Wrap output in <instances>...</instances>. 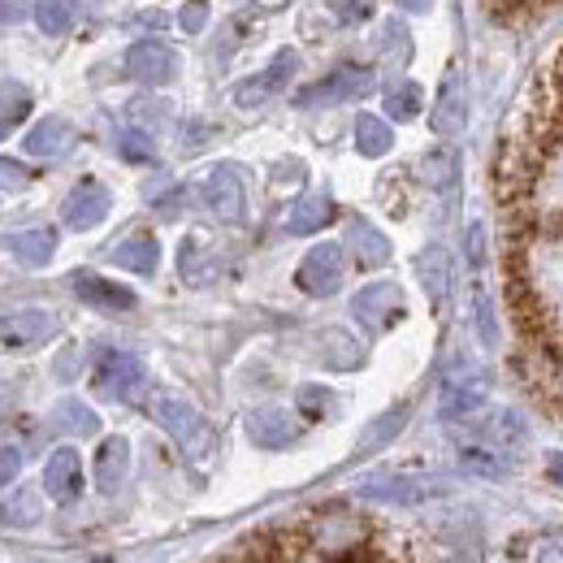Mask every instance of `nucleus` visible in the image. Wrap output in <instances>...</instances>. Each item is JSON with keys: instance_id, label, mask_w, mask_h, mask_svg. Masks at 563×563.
Returning a JSON list of instances; mask_svg holds the SVG:
<instances>
[{"instance_id": "f257e3e1", "label": "nucleus", "mask_w": 563, "mask_h": 563, "mask_svg": "<svg viewBox=\"0 0 563 563\" xmlns=\"http://www.w3.org/2000/svg\"><path fill=\"white\" fill-rule=\"evenodd\" d=\"M152 417L161 421V429L191 455V460H209L212 455V424L187 404V399H174V395H156L152 399Z\"/></svg>"}, {"instance_id": "f03ea898", "label": "nucleus", "mask_w": 563, "mask_h": 563, "mask_svg": "<svg viewBox=\"0 0 563 563\" xmlns=\"http://www.w3.org/2000/svg\"><path fill=\"white\" fill-rule=\"evenodd\" d=\"M347 278V252L339 247V243H317L303 261H299V269H295V286L303 290V295H334L339 286Z\"/></svg>"}, {"instance_id": "7ed1b4c3", "label": "nucleus", "mask_w": 563, "mask_h": 563, "mask_svg": "<svg viewBox=\"0 0 563 563\" xmlns=\"http://www.w3.org/2000/svg\"><path fill=\"white\" fill-rule=\"evenodd\" d=\"M404 312H408V303L395 282H373V286L355 290L352 299V317L368 334H386L395 321H404Z\"/></svg>"}, {"instance_id": "20e7f679", "label": "nucleus", "mask_w": 563, "mask_h": 563, "mask_svg": "<svg viewBox=\"0 0 563 563\" xmlns=\"http://www.w3.org/2000/svg\"><path fill=\"white\" fill-rule=\"evenodd\" d=\"M373 91V70L368 66H339L334 74H325L321 82L295 91V104L299 109H321V104H343L355 96H368Z\"/></svg>"}, {"instance_id": "39448f33", "label": "nucleus", "mask_w": 563, "mask_h": 563, "mask_svg": "<svg viewBox=\"0 0 563 563\" xmlns=\"http://www.w3.org/2000/svg\"><path fill=\"white\" fill-rule=\"evenodd\" d=\"M91 386H96V395L100 399H118V404H131V399H140L143 386H147V373H143V364L135 355L126 352H109L100 364H96V377H91Z\"/></svg>"}, {"instance_id": "423d86ee", "label": "nucleus", "mask_w": 563, "mask_h": 563, "mask_svg": "<svg viewBox=\"0 0 563 563\" xmlns=\"http://www.w3.org/2000/svg\"><path fill=\"white\" fill-rule=\"evenodd\" d=\"M122 70H126V78H135V82L165 87V82H174V74H178V53H174L165 40H140V44L126 48Z\"/></svg>"}, {"instance_id": "0eeeda50", "label": "nucleus", "mask_w": 563, "mask_h": 563, "mask_svg": "<svg viewBox=\"0 0 563 563\" xmlns=\"http://www.w3.org/2000/svg\"><path fill=\"white\" fill-rule=\"evenodd\" d=\"M364 533H368V525H364L355 511H343V507L317 516L312 529H308L312 547H321L325 555H347V551H355V547L364 542Z\"/></svg>"}, {"instance_id": "6e6552de", "label": "nucleus", "mask_w": 563, "mask_h": 563, "mask_svg": "<svg viewBox=\"0 0 563 563\" xmlns=\"http://www.w3.org/2000/svg\"><path fill=\"white\" fill-rule=\"evenodd\" d=\"M109 209H113L109 187L100 178H82V183H74V191L66 196V205H62V221L70 230H96L109 217Z\"/></svg>"}, {"instance_id": "1a4fd4ad", "label": "nucleus", "mask_w": 563, "mask_h": 563, "mask_svg": "<svg viewBox=\"0 0 563 563\" xmlns=\"http://www.w3.org/2000/svg\"><path fill=\"white\" fill-rule=\"evenodd\" d=\"M295 70H299L295 48H282L278 57L269 62V70L252 74V78H243V82L234 87V104H239V109H256V104H265L269 96H278L282 87L295 78Z\"/></svg>"}, {"instance_id": "9d476101", "label": "nucleus", "mask_w": 563, "mask_h": 563, "mask_svg": "<svg viewBox=\"0 0 563 563\" xmlns=\"http://www.w3.org/2000/svg\"><path fill=\"white\" fill-rule=\"evenodd\" d=\"M433 494H442L438 482H429V477H404V473H382V477H368L360 486V498H368V503H395V507H417V503L433 498Z\"/></svg>"}, {"instance_id": "9b49d317", "label": "nucleus", "mask_w": 563, "mask_h": 563, "mask_svg": "<svg viewBox=\"0 0 563 563\" xmlns=\"http://www.w3.org/2000/svg\"><path fill=\"white\" fill-rule=\"evenodd\" d=\"M200 196H205V205L217 221H225V225H239L243 221V212H247V196H243V183H239V174L230 169V165H217L209 178H205V187H200Z\"/></svg>"}, {"instance_id": "f8f14e48", "label": "nucleus", "mask_w": 563, "mask_h": 563, "mask_svg": "<svg viewBox=\"0 0 563 563\" xmlns=\"http://www.w3.org/2000/svg\"><path fill=\"white\" fill-rule=\"evenodd\" d=\"M433 131L442 135V140H455V135H464V126H468V87H464V78L460 70H451L442 78V87H438V100H433Z\"/></svg>"}, {"instance_id": "ddd939ff", "label": "nucleus", "mask_w": 563, "mask_h": 563, "mask_svg": "<svg viewBox=\"0 0 563 563\" xmlns=\"http://www.w3.org/2000/svg\"><path fill=\"white\" fill-rule=\"evenodd\" d=\"M53 334H57V317L53 312H40V308H26V312H13V317L0 321V347H9V352L40 347Z\"/></svg>"}, {"instance_id": "4468645a", "label": "nucleus", "mask_w": 563, "mask_h": 563, "mask_svg": "<svg viewBox=\"0 0 563 563\" xmlns=\"http://www.w3.org/2000/svg\"><path fill=\"white\" fill-rule=\"evenodd\" d=\"M70 286L82 303H91V308H100V312H131V308H135V290H126V286H118V282L100 278V274L78 269V274L70 278Z\"/></svg>"}, {"instance_id": "2eb2a0df", "label": "nucleus", "mask_w": 563, "mask_h": 563, "mask_svg": "<svg viewBox=\"0 0 563 563\" xmlns=\"http://www.w3.org/2000/svg\"><path fill=\"white\" fill-rule=\"evenodd\" d=\"M44 490H48L53 503H74L82 494V460H78L74 446H62V451L48 455V464H44Z\"/></svg>"}, {"instance_id": "dca6fc26", "label": "nucleus", "mask_w": 563, "mask_h": 563, "mask_svg": "<svg viewBox=\"0 0 563 563\" xmlns=\"http://www.w3.org/2000/svg\"><path fill=\"white\" fill-rule=\"evenodd\" d=\"M74 143H78V131H74L66 118H44L26 140H22V152L26 156H40V161H62L70 156Z\"/></svg>"}, {"instance_id": "f3484780", "label": "nucleus", "mask_w": 563, "mask_h": 563, "mask_svg": "<svg viewBox=\"0 0 563 563\" xmlns=\"http://www.w3.org/2000/svg\"><path fill=\"white\" fill-rule=\"evenodd\" d=\"M109 261H113L118 269H131V274H140V278H152L156 265H161V243H156V234L135 230V234H126L122 243L109 247Z\"/></svg>"}, {"instance_id": "a211bd4d", "label": "nucleus", "mask_w": 563, "mask_h": 563, "mask_svg": "<svg viewBox=\"0 0 563 563\" xmlns=\"http://www.w3.org/2000/svg\"><path fill=\"white\" fill-rule=\"evenodd\" d=\"M4 247L13 252V261H22L26 269H44L57 252V230L48 225H26V230H13L4 234Z\"/></svg>"}, {"instance_id": "6ab92c4d", "label": "nucleus", "mask_w": 563, "mask_h": 563, "mask_svg": "<svg viewBox=\"0 0 563 563\" xmlns=\"http://www.w3.org/2000/svg\"><path fill=\"white\" fill-rule=\"evenodd\" d=\"M131 473V442L126 438H104L96 451V490L118 494Z\"/></svg>"}, {"instance_id": "aec40b11", "label": "nucleus", "mask_w": 563, "mask_h": 563, "mask_svg": "<svg viewBox=\"0 0 563 563\" xmlns=\"http://www.w3.org/2000/svg\"><path fill=\"white\" fill-rule=\"evenodd\" d=\"M247 433H252L256 446L282 451V446H290L299 438V424H295V417L286 408H261V412L247 417Z\"/></svg>"}, {"instance_id": "412c9836", "label": "nucleus", "mask_w": 563, "mask_h": 563, "mask_svg": "<svg viewBox=\"0 0 563 563\" xmlns=\"http://www.w3.org/2000/svg\"><path fill=\"white\" fill-rule=\"evenodd\" d=\"M334 200L325 196V191H312V196H303V200H295L290 212H286V234H317V230H325L330 221H334Z\"/></svg>"}, {"instance_id": "4be33fe9", "label": "nucleus", "mask_w": 563, "mask_h": 563, "mask_svg": "<svg viewBox=\"0 0 563 563\" xmlns=\"http://www.w3.org/2000/svg\"><path fill=\"white\" fill-rule=\"evenodd\" d=\"M347 247L355 252L360 269H382L390 261V239L377 225H368V221H352L347 225Z\"/></svg>"}, {"instance_id": "5701e85b", "label": "nucleus", "mask_w": 563, "mask_h": 563, "mask_svg": "<svg viewBox=\"0 0 563 563\" xmlns=\"http://www.w3.org/2000/svg\"><path fill=\"white\" fill-rule=\"evenodd\" d=\"M408 417H412V408H408V404H399V408L382 412L377 421H373L368 429H364V433H360V446H355V455H373V451H382L386 442H395V438H399V429L408 424Z\"/></svg>"}, {"instance_id": "b1692460", "label": "nucleus", "mask_w": 563, "mask_h": 563, "mask_svg": "<svg viewBox=\"0 0 563 563\" xmlns=\"http://www.w3.org/2000/svg\"><path fill=\"white\" fill-rule=\"evenodd\" d=\"M390 147H395V131H390L386 118H377V113L355 118V152L360 156H386Z\"/></svg>"}, {"instance_id": "393cba45", "label": "nucleus", "mask_w": 563, "mask_h": 563, "mask_svg": "<svg viewBox=\"0 0 563 563\" xmlns=\"http://www.w3.org/2000/svg\"><path fill=\"white\" fill-rule=\"evenodd\" d=\"M417 274H421L429 299L433 303H446V295H451V256L442 247H429L424 252L421 261H417Z\"/></svg>"}, {"instance_id": "a878e982", "label": "nucleus", "mask_w": 563, "mask_h": 563, "mask_svg": "<svg viewBox=\"0 0 563 563\" xmlns=\"http://www.w3.org/2000/svg\"><path fill=\"white\" fill-rule=\"evenodd\" d=\"M53 429L57 433H74V438H91V433H100V417L87 404H78V399H62L53 408Z\"/></svg>"}, {"instance_id": "bb28decb", "label": "nucleus", "mask_w": 563, "mask_h": 563, "mask_svg": "<svg viewBox=\"0 0 563 563\" xmlns=\"http://www.w3.org/2000/svg\"><path fill=\"white\" fill-rule=\"evenodd\" d=\"M31 113V91L22 82H0V140L13 135V126H22Z\"/></svg>"}, {"instance_id": "cd10ccee", "label": "nucleus", "mask_w": 563, "mask_h": 563, "mask_svg": "<svg viewBox=\"0 0 563 563\" xmlns=\"http://www.w3.org/2000/svg\"><path fill=\"white\" fill-rule=\"evenodd\" d=\"M178 269H183V278L200 286V282L217 278L221 261H217L212 252H205V239H187V243H183V256H178Z\"/></svg>"}, {"instance_id": "c85d7f7f", "label": "nucleus", "mask_w": 563, "mask_h": 563, "mask_svg": "<svg viewBox=\"0 0 563 563\" xmlns=\"http://www.w3.org/2000/svg\"><path fill=\"white\" fill-rule=\"evenodd\" d=\"M421 178L433 187V191H451L455 178H460V156L451 147H438L421 161Z\"/></svg>"}, {"instance_id": "c756f323", "label": "nucleus", "mask_w": 563, "mask_h": 563, "mask_svg": "<svg viewBox=\"0 0 563 563\" xmlns=\"http://www.w3.org/2000/svg\"><path fill=\"white\" fill-rule=\"evenodd\" d=\"M321 339H325V343H321V355H325L330 368H355V364L364 360L360 343H355L352 334H343V330H325Z\"/></svg>"}, {"instance_id": "7c9ffc66", "label": "nucleus", "mask_w": 563, "mask_h": 563, "mask_svg": "<svg viewBox=\"0 0 563 563\" xmlns=\"http://www.w3.org/2000/svg\"><path fill=\"white\" fill-rule=\"evenodd\" d=\"M35 26L44 35H66L74 26V4L70 0H35Z\"/></svg>"}, {"instance_id": "2f4dec72", "label": "nucleus", "mask_w": 563, "mask_h": 563, "mask_svg": "<svg viewBox=\"0 0 563 563\" xmlns=\"http://www.w3.org/2000/svg\"><path fill=\"white\" fill-rule=\"evenodd\" d=\"M421 87L417 82H395L390 91H386V113L390 118H399V122H408V118H417L421 113Z\"/></svg>"}, {"instance_id": "473e14b6", "label": "nucleus", "mask_w": 563, "mask_h": 563, "mask_svg": "<svg viewBox=\"0 0 563 563\" xmlns=\"http://www.w3.org/2000/svg\"><path fill=\"white\" fill-rule=\"evenodd\" d=\"M473 317H477V334H482V343L486 347H498V321H494V303L490 295L477 286L473 290Z\"/></svg>"}, {"instance_id": "72a5a7b5", "label": "nucleus", "mask_w": 563, "mask_h": 563, "mask_svg": "<svg viewBox=\"0 0 563 563\" xmlns=\"http://www.w3.org/2000/svg\"><path fill=\"white\" fill-rule=\"evenodd\" d=\"M118 147H122V156L126 161H135V165H143V161H152V140L143 135V131H122V140H118Z\"/></svg>"}, {"instance_id": "f704fd0d", "label": "nucleus", "mask_w": 563, "mask_h": 563, "mask_svg": "<svg viewBox=\"0 0 563 563\" xmlns=\"http://www.w3.org/2000/svg\"><path fill=\"white\" fill-rule=\"evenodd\" d=\"M178 26H183L187 35H200V31L209 26V0H187L183 13H178Z\"/></svg>"}, {"instance_id": "c9c22d12", "label": "nucleus", "mask_w": 563, "mask_h": 563, "mask_svg": "<svg viewBox=\"0 0 563 563\" xmlns=\"http://www.w3.org/2000/svg\"><path fill=\"white\" fill-rule=\"evenodd\" d=\"M299 408H303L308 417H325V412H330V390H321V386H299Z\"/></svg>"}, {"instance_id": "e433bc0d", "label": "nucleus", "mask_w": 563, "mask_h": 563, "mask_svg": "<svg viewBox=\"0 0 563 563\" xmlns=\"http://www.w3.org/2000/svg\"><path fill=\"white\" fill-rule=\"evenodd\" d=\"M18 468H22V455H18L13 446H0V490L18 477Z\"/></svg>"}, {"instance_id": "4c0bfd02", "label": "nucleus", "mask_w": 563, "mask_h": 563, "mask_svg": "<svg viewBox=\"0 0 563 563\" xmlns=\"http://www.w3.org/2000/svg\"><path fill=\"white\" fill-rule=\"evenodd\" d=\"M368 13H373V0H343L339 4V18L343 22H364Z\"/></svg>"}, {"instance_id": "58836bf2", "label": "nucleus", "mask_w": 563, "mask_h": 563, "mask_svg": "<svg viewBox=\"0 0 563 563\" xmlns=\"http://www.w3.org/2000/svg\"><path fill=\"white\" fill-rule=\"evenodd\" d=\"M0 178H4V183H18V187H22V183H26L31 174H26V169H18V165H9V161H0Z\"/></svg>"}, {"instance_id": "ea45409f", "label": "nucleus", "mask_w": 563, "mask_h": 563, "mask_svg": "<svg viewBox=\"0 0 563 563\" xmlns=\"http://www.w3.org/2000/svg\"><path fill=\"white\" fill-rule=\"evenodd\" d=\"M547 477L555 482V486H563V455L555 451V455H547Z\"/></svg>"}, {"instance_id": "a19ab883", "label": "nucleus", "mask_w": 563, "mask_h": 563, "mask_svg": "<svg viewBox=\"0 0 563 563\" xmlns=\"http://www.w3.org/2000/svg\"><path fill=\"white\" fill-rule=\"evenodd\" d=\"M404 13H429L433 9V0H395Z\"/></svg>"}, {"instance_id": "79ce46f5", "label": "nucleus", "mask_w": 563, "mask_h": 563, "mask_svg": "<svg viewBox=\"0 0 563 563\" xmlns=\"http://www.w3.org/2000/svg\"><path fill=\"white\" fill-rule=\"evenodd\" d=\"M542 563H563V542H551V547L542 551Z\"/></svg>"}, {"instance_id": "37998d69", "label": "nucleus", "mask_w": 563, "mask_h": 563, "mask_svg": "<svg viewBox=\"0 0 563 563\" xmlns=\"http://www.w3.org/2000/svg\"><path fill=\"white\" fill-rule=\"evenodd\" d=\"M18 9H22L18 0H0V22H9V18H18Z\"/></svg>"}]
</instances>
